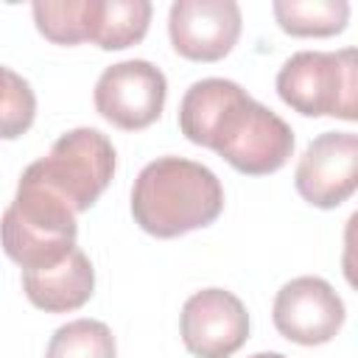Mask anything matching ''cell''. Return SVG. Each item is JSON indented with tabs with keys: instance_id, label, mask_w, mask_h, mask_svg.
<instances>
[{
	"instance_id": "6da1fadb",
	"label": "cell",
	"mask_w": 358,
	"mask_h": 358,
	"mask_svg": "<svg viewBox=\"0 0 358 358\" xmlns=\"http://www.w3.org/2000/svg\"><path fill=\"white\" fill-rule=\"evenodd\" d=\"M179 129L246 176H268L294 154L291 126L229 78L190 84L179 103Z\"/></svg>"
},
{
	"instance_id": "7a4b0ae2",
	"label": "cell",
	"mask_w": 358,
	"mask_h": 358,
	"mask_svg": "<svg viewBox=\"0 0 358 358\" xmlns=\"http://www.w3.org/2000/svg\"><path fill=\"white\" fill-rule=\"evenodd\" d=\"M224 210V187L218 176L185 157H157L131 187V215L137 227L154 238H179L210 227Z\"/></svg>"
},
{
	"instance_id": "3957f363",
	"label": "cell",
	"mask_w": 358,
	"mask_h": 358,
	"mask_svg": "<svg viewBox=\"0 0 358 358\" xmlns=\"http://www.w3.org/2000/svg\"><path fill=\"white\" fill-rule=\"evenodd\" d=\"M76 213L34 182H17L14 201L0 218V246L22 271L59 263L76 249Z\"/></svg>"
},
{
	"instance_id": "277c9868",
	"label": "cell",
	"mask_w": 358,
	"mask_h": 358,
	"mask_svg": "<svg viewBox=\"0 0 358 358\" xmlns=\"http://www.w3.org/2000/svg\"><path fill=\"white\" fill-rule=\"evenodd\" d=\"M115 176L112 140L90 126L64 131L48 151V157L31 162L22 179L56 196L76 215L90 210Z\"/></svg>"
},
{
	"instance_id": "5b68a950",
	"label": "cell",
	"mask_w": 358,
	"mask_h": 358,
	"mask_svg": "<svg viewBox=\"0 0 358 358\" xmlns=\"http://www.w3.org/2000/svg\"><path fill=\"white\" fill-rule=\"evenodd\" d=\"M277 95L305 117L358 120L355 50H299L277 73Z\"/></svg>"
},
{
	"instance_id": "8992f818",
	"label": "cell",
	"mask_w": 358,
	"mask_h": 358,
	"mask_svg": "<svg viewBox=\"0 0 358 358\" xmlns=\"http://www.w3.org/2000/svg\"><path fill=\"white\" fill-rule=\"evenodd\" d=\"M165 95V73L145 59H129L106 67L98 76L92 101L106 123L123 131H140L162 115Z\"/></svg>"
},
{
	"instance_id": "52a82bcc",
	"label": "cell",
	"mask_w": 358,
	"mask_h": 358,
	"mask_svg": "<svg viewBox=\"0 0 358 358\" xmlns=\"http://www.w3.org/2000/svg\"><path fill=\"white\" fill-rule=\"evenodd\" d=\"M294 185L319 210L347 201L358 187V137L352 131H322L313 137L296 162Z\"/></svg>"
},
{
	"instance_id": "ba28073f",
	"label": "cell",
	"mask_w": 358,
	"mask_h": 358,
	"mask_svg": "<svg viewBox=\"0 0 358 358\" xmlns=\"http://www.w3.org/2000/svg\"><path fill=\"white\" fill-rule=\"evenodd\" d=\"M271 319L277 333L288 341L316 347L338 336L344 324V302L327 280L294 277L277 291Z\"/></svg>"
},
{
	"instance_id": "9c48e42d",
	"label": "cell",
	"mask_w": 358,
	"mask_h": 358,
	"mask_svg": "<svg viewBox=\"0 0 358 358\" xmlns=\"http://www.w3.org/2000/svg\"><path fill=\"white\" fill-rule=\"evenodd\" d=\"M179 333L190 355L229 358L249 338V313L232 291L204 288L185 302Z\"/></svg>"
},
{
	"instance_id": "30bf717a",
	"label": "cell",
	"mask_w": 358,
	"mask_h": 358,
	"mask_svg": "<svg viewBox=\"0 0 358 358\" xmlns=\"http://www.w3.org/2000/svg\"><path fill=\"white\" fill-rule=\"evenodd\" d=\"M168 36L182 59L218 62L241 36V8L232 0H176L168 11Z\"/></svg>"
},
{
	"instance_id": "8fae6325",
	"label": "cell",
	"mask_w": 358,
	"mask_h": 358,
	"mask_svg": "<svg viewBox=\"0 0 358 358\" xmlns=\"http://www.w3.org/2000/svg\"><path fill=\"white\" fill-rule=\"evenodd\" d=\"M22 291L28 302L45 313H70L90 302L95 291V268L76 246L53 266L22 271Z\"/></svg>"
},
{
	"instance_id": "7c38bea8",
	"label": "cell",
	"mask_w": 358,
	"mask_h": 358,
	"mask_svg": "<svg viewBox=\"0 0 358 358\" xmlns=\"http://www.w3.org/2000/svg\"><path fill=\"white\" fill-rule=\"evenodd\" d=\"M151 22L148 0H87L84 3V28L87 42H95L101 50H123L137 45Z\"/></svg>"
},
{
	"instance_id": "4fadbf2b",
	"label": "cell",
	"mask_w": 358,
	"mask_h": 358,
	"mask_svg": "<svg viewBox=\"0 0 358 358\" xmlns=\"http://www.w3.org/2000/svg\"><path fill=\"white\" fill-rule=\"evenodd\" d=\"M277 25L291 36H333L347 28V0H277L271 6Z\"/></svg>"
},
{
	"instance_id": "5bb4252c",
	"label": "cell",
	"mask_w": 358,
	"mask_h": 358,
	"mask_svg": "<svg viewBox=\"0 0 358 358\" xmlns=\"http://www.w3.org/2000/svg\"><path fill=\"white\" fill-rule=\"evenodd\" d=\"M115 336L98 319H76L62 324L48 344L45 358H115Z\"/></svg>"
},
{
	"instance_id": "9a60e30c",
	"label": "cell",
	"mask_w": 358,
	"mask_h": 358,
	"mask_svg": "<svg viewBox=\"0 0 358 358\" xmlns=\"http://www.w3.org/2000/svg\"><path fill=\"white\" fill-rule=\"evenodd\" d=\"M36 117V95L31 84L14 73L11 67L0 64V140L22 137Z\"/></svg>"
},
{
	"instance_id": "2e32d148",
	"label": "cell",
	"mask_w": 358,
	"mask_h": 358,
	"mask_svg": "<svg viewBox=\"0 0 358 358\" xmlns=\"http://www.w3.org/2000/svg\"><path fill=\"white\" fill-rule=\"evenodd\" d=\"M84 3L87 0H36L31 6L36 31L56 45L87 42Z\"/></svg>"
},
{
	"instance_id": "e0dca14e",
	"label": "cell",
	"mask_w": 358,
	"mask_h": 358,
	"mask_svg": "<svg viewBox=\"0 0 358 358\" xmlns=\"http://www.w3.org/2000/svg\"><path fill=\"white\" fill-rule=\"evenodd\" d=\"M249 358H285L282 352H255V355H249Z\"/></svg>"
}]
</instances>
